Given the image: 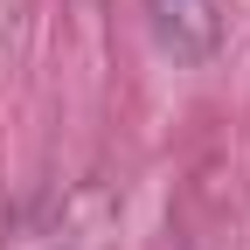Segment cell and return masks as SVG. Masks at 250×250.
I'll use <instances>...</instances> for the list:
<instances>
[{"label":"cell","instance_id":"1","mask_svg":"<svg viewBox=\"0 0 250 250\" xmlns=\"http://www.w3.org/2000/svg\"><path fill=\"white\" fill-rule=\"evenodd\" d=\"M153 28H160V42L188 62L215 56V42H223V0H146Z\"/></svg>","mask_w":250,"mask_h":250}]
</instances>
